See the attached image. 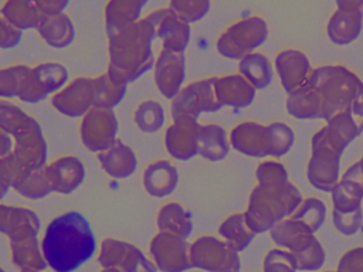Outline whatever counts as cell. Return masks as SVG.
I'll return each instance as SVG.
<instances>
[{
	"label": "cell",
	"mask_w": 363,
	"mask_h": 272,
	"mask_svg": "<svg viewBox=\"0 0 363 272\" xmlns=\"http://www.w3.org/2000/svg\"><path fill=\"white\" fill-rule=\"evenodd\" d=\"M336 272H363V246L345 252L337 262Z\"/></svg>",
	"instance_id": "obj_54"
},
{
	"label": "cell",
	"mask_w": 363,
	"mask_h": 272,
	"mask_svg": "<svg viewBox=\"0 0 363 272\" xmlns=\"http://www.w3.org/2000/svg\"><path fill=\"white\" fill-rule=\"evenodd\" d=\"M326 272H336V271H326Z\"/></svg>",
	"instance_id": "obj_64"
},
{
	"label": "cell",
	"mask_w": 363,
	"mask_h": 272,
	"mask_svg": "<svg viewBox=\"0 0 363 272\" xmlns=\"http://www.w3.org/2000/svg\"><path fill=\"white\" fill-rule=\"evenodd\" d=\"M230 146L251 157L271 156V136L268 125L257 122H242L230 133Z\"/></svg>",
	"instance_id": "obj_16"
},
{
	"label": "cell",
	"mask_w": 363,
	"mask_h": 272,
	"mask_svg": "<svg viewBox=\"0 0 363 272\" xmlns=\"http://www.w3.org/2000/svg\"><path fill=\"white\" fill-rule=\"evenodd\" d=\"M301 191L289 181L284 184H257L248 198L244 212L251 231L262 234L281 220L289 218L302 203Z\"/></svg>",
	"instance_id": "obj_3"
},
{
	"label": "cell",
	"mask_w": 363,
	"mask_h": 272,
	"mask_svg": "<svg viewBox=\"0 0 363 272\" xmlns=\"http://www.w3.org/2000/svg\"><path fill=\"white\" fill-rule=\"evenodd\" d=\"M30 67L27 65H13L0 69V96L1 98H14L20 95L21 84L24 75Z\"/></svg>",
	"instance_id": "obj_41"
},
{
	"label": "cell",
	"mask_w": 363,
	"mask_h": 272,
	"mask_svg": "<svg viewBox=\"0 0 363 272\" xmlns=\"http://www.w3.org/2000/svg\"><path fill=\"white\" fill-rule=\"evenodd\" d=\"M354 120L357 122L360 130L363 132V89L360 91V94L357 95V98L354 99L353 105H352V109H350Z\"/></svg>",
	"instance_id": "obj_57"
},
{
	"label": "cell",
	"mask_w": 363,
	"mask_h": 272,
	"mask_svg": "<svg viewBox=\"0 0 363 272\" xmlns=\"http://www.w3.org/2000/svg\"><path fill=\"white\" fill-rule=\"evenodd\" d=\"M363 27V10H340L330 16L326 33L330 41L336 45H346L354 41Z\"/></svg>",
	"instance_id": "obj_23"
},
{
	"label": "cell",
	"mask_w": 363,
	"mask_h": 272,
	"mask_svg": "<svg viewBox=\"0 0 363 272\" xmlns=\"http://www.w3.org/2000/svg\"><path fill=\"white\" fill-rule=\"evenodd\" d=\"M129 242L115 239V238H105L101 242V249L98 254V262L102 268H116L119 269L121 262L126 254Z\"/></svg>",
	"instance_id": "obj_43"
},
{
	"label": "cell",
	"mask_w": 363,
	"mask_h": 272,
	"mask_svg": "<svg viewBox=\"0 0 363 272\" xmlns=\"http://www.w3.org/2000/svg\"><path fill=\"white\" fill-rule=\"evenodd\" d=\"M98 160L104 171L113 178L132 176L138 166L135 152L119 139L109 149L98 153Z\"/></svg>",
	"instance_id": "obj_24"
},
{
	"label": "cell",
	"mask_w": 363,
	"mask_h": 272,
	"mask_svg": "<svg viewBox=\"0 0 363 272\" xmlns=\"http://www.w3.org/2000/svg\"><path fill=\"white\" fill-rule=\"evenodd\" d=\"M217 101L221 106L247 108L255 98V88L240 74L213 78Z\"/></svg>",
	"instance_id": "obj_21"
},
{
	"label": "cell",
	"mask_w": 363,
	"mask_h": 272,
	"mask_svg": "<svg viewBox=\"0 0 363 272\" xmlns=\"http://www.w3.org/2000/svg\"><path fill=\"white\" fill-rule=\"evenodd\" d=\"M31 119L33 118L17 105L7 101H0V129L7 135L14 136Z\"/></svg>",
	"instance_id": "obj_39"
},
{
	"label": "cell",
	"mask_w": 363,
	"mask_h": 272,
	"mask_svg": "<svg viewBox=\"0 0 363 272\" xmlns=\"http://www.w3.org/2000/svg\"><path fill=\"white\" fill-rule=\"evenodd\" d=\"M155 38V27L146 17L109 37V78L118 85H128L153 68L156 60L152 42Z\"/></svg>",
	"instance_id": "obj_2"
},
{
	"label": "cell",
	"mask_w": 363,
	"mask_h": 272,
	"mask_svg": "<svg viewBox=\"0 0 363 272\" xmlns=\"http://www.w3.org/2000/svg\"><path fill=\"white\" fill-rule=\"evenodd\" d=\"M330 197L333 203V210L339 212H353L359 208H362V198L356 197L354 194L349 193L342 183L339 181L332 190H330Z\"/></svg>",
	"instance_id": "obj_50"
},
{
	"label": "cell",
	"mask_w": 363,
	"mask_h": 272,
	"mask_svg": "<svg viewBox=\"0 0 363 272\" xmlns=\"http://www.w3.org/2000/svg\"><path fill=\"white\" fill-rule=\"evenodd\" d=\"M230 152V140L225 130L218 125H201L197 137V154L210 160L220 162Z\"/></svg>",
	"instance_id": "obj_30"
},
{
	"label": "cell",
	"mask_w": 363,
	"mask_h": 272,
	"mask_svg": "<svg viewBox=\"0 0 363 272\" xmlns=\"http://www.w3.org/2000/svg\"><path fill=\"white\" fill-rule=\"evenodd\" d=\"M13 146L11 136L0 129V157L13 153Z\"/></svg>",
	"instance_id": "obj_58"
},
{
	"label": "cell",
	"mask_w": 363,
	"mask_h": 272,
	"mask_svg": "<svg viewBox=\"0 0 363 272\" xmlns=\"http://www.w3.org/2000/svg\"><path fill=\"white\" fill-rule=\"evenodd\" d=\"M170 11L182 21L190 24L203 18L210 10L208 0H172L169 3Z\"/></svg>",
	"instance_id": "obj_40"
},
{
	"label": "cell",
	"mask_w": 363,
	"mask_h": 272,
	"mask_svg": "<svg viewBox=\"0 0 363 272\" xmlns=\"http://www.w3.org/2000/svg\"><path fill=\"white\" fill-rule=\"evenodd\" d=\"M197 119L180 115L166 129L164 144L167 153L177 160H189L197 154V137L200 130Z\"/></svg>",
	"instance_id": "obj_14"
},
{
	"label": "cell",
	"mask_w": 363,
	"mask_h": 272,
	"mask_svg": "<svg viewBox=\"0 0 363 272\" xmlns=\"http://www.w3.org/2000/svg\"><path fill=\"white\" fill-rule=\"evenodd\" d=\"M223 106L218 103L213 78L200 79L182 88L180 92L172 99L170 110L172 118L187 115L199 119L201 113L216 112Z\"/></svg>",
	"instance_id": "obj_9"
},
{
	"label": "cell",
	"mask_w": 363,
	"mask_h": 272,
	"mask_svg": "<svg viewBox=\"0 0 363 272\" xmlns=\"http://www.w3.org/2000/svg\"><path fill=\"white\" fill-rule=\"evenodd\" d=\"M157 228L160 232H170L187 239L193 231V222L179 203H169L159 210Z\"/></svg>",
	"instance_id": "obj_33"
},
{
	"label": "cell",
	"mask_w": 363,
	"mask_h": 272,
	"mask_svg": "<svg viewBox=\"0 0 363 272\" xmlns=\"http://www.w3.org/2000/svg\"><path fill=\"white\" fill-rule=\"evenodd\" d=\"M340 154L326 149H312L306 176L309 183L322 191H329L339 183Z\"/></svg>",
	"instance_id": "obj_18"
},
{
	"label": "cell",
	"mask_w": 363,
	"mask_h": 272,
	"mask_svg": "<svg viewBox=\"0 0 363 272\" xmlns=\"http://www.w3.org/2000/svg\"><path fill=\"white\" fill-rule=\"evenodd\" d=\"M340 10H363V0H336Z\"/></svg>",
	"instance_id": "obj_59"
},
{
	"label": "cell",
	"mask_w": 363,
	"mask_h": 272,
	"mask_svg": "<svg viewBox=\"0 0 363 272\" xmlns=\"http://www.w3.org/2000/svg\"><path fill=\"white\" fill-rule=\"evenodd\" d=\"M153 68V78L157 89L164 98L172 101L180 92L186 78L184 54L162 50L155 61Z\"/></svg>",
	"instance_id": "obj_15"
},
{
	"label": "cell",
	"mask_w": 363,
	"mask_h": 272,
	"mask_svg": "<svg viewBox=\"0 0 363 272\" xmlns=\"http://www.w3.org/2000/svg\"><path fill=\"white\" fill-rule=\"evenodd\" d=\"M268 129L271 136V156L281 157L286 154L295 142L294 130L284 122H274L268 125Z\"/></svg>",
	"instance_id": "obj_42"
},
{
	"label": "cell",
	"mask_w": 363,
	"mask_h": 272,
	"mask_svg": "<svg viewBox=\"0 0 363 272\" xmlns=\"http://www.w3.org/2000/svg\"><path fill=\"white\" fill-rule=\"evenodd\" d=\"M342 186L356 197L363 200V173L359 167V163L352 164L339 180Z\"/></svg>",
	"instance_id": "obj_53"
},
{
	"label": "cell",
	"mask_w": 363,
	"mask_h": 272,
	"mask_svg": "<svg viewBox=\"0 0 363 272\" xmlns=\"http://www.w3.org/2000/svg\"><path fill=\"white\" fill-rule=\"evenodd\" d=\"M332 220L335 228L343 235H353L359 231L363 221V211L362 208L353 212H339L336 210L332 211Z\"/></svg>",
	"instance_id": "obj_51"
},
{
	"label": "cell",
	"mask_w": 363,
	"mask_h": 272,
	"mask_svg": "<svg viewBox=\"0 0 363 272\" xmlns=\"http://www.w3.org/2000/svg\"><path fill=\"white\" fill-rule=\"evenodd\" d=\"M326 126H329L336 133H339L347 143L354 140L362 133V130L350 110H346V112L332 116L329 120H326Z\"/></svg>",
	"instance_id": "obj_47"
},
{
	"label": "cell",
	"mask_w": 363,
	"mask_h": 272,
	"mask_svg": "<svg viewBox=\"0 0 363 272\" xmlns=\"http://www.w3.org/2000/svg\"><path fill=\"white\" fill-rule=\"evenodd\" d=\"M21 272H41V271H21Z\"/></svg>",
	"instance_id": "obj_62"
},
{
	"label": "cell",
	"mask_w": 363,
	"mask_h": 272,
	"mask_svg": "<svg viewBox=\"0 0 363 272\" xmlns=\"http://www.w3.org/2000/svg\"><path fill=\"white\" fill-rule=\"evenodd\" d=\"M126 88L128 85L115 84L108 72L94 78V108L113 109L122 102Z\"/></svg>",
	"instance_id": "obj_36"
},
{
	"label": "cell",
	"mask_w": 363,
	"mask_h": 272,
	"mask_svg": "<svg viewBox=\"0 0 363 272\" xmlns=\"http://www.w3.org/2000/svg\"><path fill=\"white\" fill-rule=\"evenodd\" d=\"M1 17L18 31L38 27L44 17L35 4V0H9L0 8Z\"/></svg>",
	"instance_id": "obj_29"
},
{
	"label": "cell",
	"mask_w": 363,
	"mask_h": 272,
	"mask_svg": "<svg viewBox=\"0 0 363 272\" xmlns=\"http://www.w3.org/2000/svg\"><path fill=\"white\" fill-rule=\"evenodd\" d=\"M349 143L329 126H323L312 137V149H326L337 154H343Z\"/></svg>",
	"instance_id": "obj_48"
},
{
	"label": "cell",
	"mask_w": 363,
	"mask_h": 272,
	"mask_svg": "<svg viewBox=\"0 0 363 272\" xmlns=\"http://www.w3.org/2000/svg\"><path fill=\"white\" fill-rule=\"evenodd\" d=\"M286 110L296 119H323L322 98L308 82L288 94Z\"/></svg>",
	"instance_id": "obj_26"
},
{
	"label": "cell",
	"mask_w": 363,
	"mask_h": 272,
	"mask_svg": "<svg viewBox=\"0 0 363 272\" xmlns=\"http://www.w3.org/2000/svg\"><path fill=\"white\" fill-rule=\"evenodd\" d=\"M191 266L206 272H240L241 259L225 241L203 235L190 244Z\"/></svg>",
	"instance_id": "obj_6"
},
{
	"label": "cell",
	"mask_w": 363,
	"mask_h": 272,
	"mask_svg": "<svg viewBox=\"0 0 363 272\" xmlns=\"http://www.w3.org/2000/svg\"><path fill=\"white\" fill-rule=\"evenodd\" d=\"M218 234L237 252L244 251L254 239L255 234L245 222L244 212L233 214L227 217L218 227Z\"/></svg>",
	"instance_id": "obj_35"
},
{
	"label": "cell",
	"mask_w": 363,
	"mask_h": 272,
	"mask_svg": "<svg viewBox=\"0 0 363 272\" xmlns=\"http://www.w3.org/2000/svg\"><path fill=\"white\" fill-rule=\"evenodd\" d=\"M40 37L52 48H65L75 38V28L71 18L62 13L58 16H44L37 27Z\"/></svg>",
	"instance_id": "obj_28"
},
{
	"label": "cell",
	"mask_w": 363,
	"mask_h": 272,
	"mask_svg": "<svg viewBox=\"0 0 363 272\" xmlns=\"http://www.w3.org/2000/svg\"><path fill=\"white\" fill-rule=\"evenodd\" d=\"M13 137V154L23 170L43 169L47 166V142L40 123L34 118Z\"/></svg>",
	"instance_id": "obj_11"
},
{
	"label": "cell",
	"mask_w": 363,
	"mask_h": 272,
	"mask_svg": "<svg viewBox=\"0 0 363 272\" xmlns=\"http://www.w3.org/2000/svg\"><path fill=\"white\" fill-rule=\"evenodd\" d=\"M295 255L286 249H271L267 252L262 264V272H296Z\"/></svg>",
	"instance_id": "obj_45"
},
{
	"label": "cell",
	"mask_w": 363,
	"mask_h": 272,
	"mask_svg": "<svg viewBox=\"0 0 363 272\" xmlns=\"http://www.w3.org/2000/svg\"><path fill=\"white\" fill-rule=\"evenodd\" d=\"M101 272H122V271L116 269V268H102Z\"/></svg>",
	"instance_id": "obj_60"
},
{
	"label": "cell",
	"mask_w": 363,
	"mask_h": 272,
	"mask_svg": "<svg viewBox=\"0 0 363 272\" xmlns=\"http://www.w3.org/2000/svg\"><path fill=\"white\" fill-rule=\"evenodd\" d=\"M38 231L40 220L33 210L0 204V232L7 235L10 242L37 237Z\"/></svg>",
	"instance_id": "obj_17"
},
{
	"label": "cell",
	"mask_w": 363,
	"mask_h": 272,
	"mask_svg": "<svg viewBox=\"0 0 363 272\" xmlns=\"http://www.w3.org/2000/svg\"><path fill=\"white\" fill-rule=\"evenodd\" d=\"M240 75H242L255 89L267 88L274 78L269 60L259 52H251L238 62Z\"/></svg>",
	"instance_id": "obj_32"
},
{
	"label": "cell",
	"mask_w": 363,
	"mask_h": 272,
	"mask_svg": "<svg viewBox=\"0 0 363 272\" xmlns=\"http://www.w3.org/2000/svg\"><path fill=\"white\" fill-rule=\"evenodd\" d=\"M275 68L286 94L302 86L312 72L308 57L298 50L281 51L275 58Z\"/></svg>",
	"instance_id": "obj_19"
},
{
	"label": "cell",
	"mask_w": 363,
	"mask_h": 272,
	"mask_svg": "<svg viewBox=\"0 0 363 272\" xmlns=\"http://www.w3.org/2000/svg\"><path fill=\"white\" fill-rule=\"evenodd\" d=\"M149 254L157 271L184 272L191 266L190 244L187 239L170 232H157L150 244Z\"/></svg>",
	"instance_id": "obj_10"
},
{
	"label": "cell",
	"mask_w": 363,
	"mask_h": 272,
	"mask_svg": "<svg viewBox=\"0 0 363 272\" xmlns=\"http://www.w3.org/2000/svg\"><path fill=\"white\" fill-rule=\"evenodd\" d=\"M357 163H359V167H360V170H362V173H363V156H362V159H360Z\"/></svg>",
	"instance_id": "obj_61"
},
{
	"label": "cell",
	"mask_w": 363,
	"mask_h": 272,
	"mask_svg": "<svg viewBox=\"0 0 363 272\" xmlns=\"http://www.w3.org/2000/svg\"><path fill=\"white\" fill-rule=\"evenodd\" d=\"M145 4V0H111L105 7V30L108 38L140 20V11Z\"/></svg>",
	"instance_id": "obj_27"
},
{
	"label": "cell",
	"mask_w": 363,
	"mask_h": 272,
	"mask_svg": "<svg viewBox=\"0 0 363 272\" xmlns=\"http://www.w3.org/2000/svg\"><path fill=\"white\" fill-rule=\"evenodd\" d=\"M11 188L30 200H40L52 193L51 184L45 176V167L21 170L14 178Z\"/></svg>",
	"instance_id": "obj_34"
},
{
	"label": "cell",
	"mask_w": 363,
	"mask_h": 272,
	"mask_svg": "<svg viewBox=\"0 0 363 272\" xmlns=\"http://www.w3.org/2000/svg\"><path fill=\"white\" fill-rule=\"evenodd\" d=\"M96 249L94 231L78 211H67L51 220L41 239V251L54 272H74L88 262Z\"/></svg>",
	"instance_id": "obj_1"
},
{
	"label": "cell",
	"mask_w": 363,
	"mask_h": 272,
	"mask_svg": "<svg viewBox=\"0 0 363 272\" xmlns=\"http://www.w3.org/2000/svg\"><path fill=\"white\" fill-rule=\"evenodd\" d=\"M51 105L65 116H84L94 108V78H75L65 88L54 94Z\"/></svg>",
	"instance_id": "obj_13"
},
{
	"label": "cell",
	"mask_w": 363,
	"mask_h": 272,
	"mask_svg": "<svg viewBox=\"0 0 363 272\" xmlns=\"http://www.w3.org/2000/svg\"><path fill=\"white\" fill-rule=\"evenodd\" d=\"M294 255L296 259L298 271H306V272L320 269L322 265L325 264V258H326L325 249L318 238H315L309 246H306L305 249H302Z\"/></svg>",
	"instance_id": "obj_44"
},
{
	"label": "cell",
	"mask_w": 363,
	"mask_h": 272,
	"mask_svg": "<svg viewBox=\"0 0 363 272\" xmlns=\"http://www.w3.org/2000/svg\"><path fill=\"white\" fill-rule=\"evenodd\" d=\"M45 176L54 193L69 194L85 178V167L75 156H64L45 166Z\"/></svg>",
	"instance_id": "obj_20"
},
{
	"label": "cell",
	"mask_w": 363,
	"mask_h": 272,
	"mask_svg": "<svg viewBox=\"0 0 363 272\" xmlns=\"http://www.w3.org/2000/svg\"><path fill=\"white\" fill-rule=\"evenodd\" d=\"M179 183L177 169L167 160H157L149 164L143 173L145 190L152 197H166L172 194Z\"/></svg>",
	"instance_id": "obj_25"
},
{
	"label": "cell",
	"mask_w": 363,
	"mask_h": 272,
	"mask_svg": "<svg viewBox=\"0 0 363 272\" xmlns=\"http://www.w3.org/2000/svg\"><path fill=\"white\" fill-rule=\"evenodd\" d=\"M136 126L146 133H155L164 125V109L156 101H145L135 110Z\"/></svg>",
	"instance_id": "obj_37"
},
{
	"label": "cell",
	"mask_w": 363,
	"mask_h": 272,
	"mask_svg": "<svg viewBox=\"0 0 363 272\" xmlns=\"http://www.w3.org/2000/svg\"><path fill=\"white\" fill-rule=\"evenodd\" d=\"M81 142L95 153L105 152L118 139V119L112 109L92 108L84 116L79 128Z\"/></svg>",
	"instance_id": "obj_8"
},
{
	"label": "cell",
	"mask_w": 363,
	"mask_h": 272,
	"mask_svg": "<svg viewBox=\"0 0 363 272\" xmlns=\"http://www.w3.org/2000/svg\"><path fill=\"white\" fill-rule=\"evenodd\" d=\"M35 4L43 16L51 17L62 14L65 7L68 6V0H35Z\"/></svg>",
	"instance_id": "obj_56"
},
{
	"label": "cell",
	"mask_w": 363,
	"mask_h": 272,
	"mask_svg": "<svg viewBox=\"0 0 363 272\" xmlns=\"http://www.w3.org/2000/svg\"><path fill=\"white\" fill-rule=\"evenodd\" d=\"M268 27L261 17H247L230 26L217 40V51L228 60H241L264 44Z\"/></svg>",
	"instance_id": "obj_5"
},
{
	"label": "cell",
	"mask_w": 363,
	"mask_h": 272,
	"mask_svg": "<svg viewBox=\"0 0 363 272\" xmlns=\"http://www.w3.org/2000/svg\"><path fill=\"white\" fill-rule=\"evenodd\" d=\"M0 272H4V269H3V268H0Z\"/></svg>",
	"instance_id": "obj_63"
},
{
	"label": "cell",
	"mask_w": 363,
	"mask_h": 272,
	"mask_svg": "<svg viewBox=\"0 0 363 272\" xmlns=\"http://www.w3.org/2000/svg\"><path fill=\"white\" fill-rule=\"evenodd\" d=\"M21 170L13 153L0 157V200L7 196L14 178Z\"/></svg>",
	"instance_id": "obj_52"
},
{
	"label": "cell",
	"mask_w": 363,
	"mask_h": 272,
	"mask_svg": "<svg viewBox=\"0 0 363 272\" xmlns=\"http://www.w3.org/2000/svg\"><path fill=\"white\" fill-rule=\"evenodd\" d=\"M153 24L156 37L162 40L163 50L183 54L190 42V24L176 17L170 8H157L146 16Z\"/></svg>",
	"instance_id": "obj_12"
},
{
	"label": "cell",
	"mask_w": 363,
	"mask_h": 272,
	"mask_svg": "<svg viewBox=\"0 0 363 272\" xmlns=\"http://www.w3.org/2000/svg\"><path fill=\"white\" fill-rule=\"evenodd\" d=\"M11 261L20 271H44L48 265L37 237L10 242Z\"/></svg>",
	"instance_id": "obj_31"
},
{
	"label": "cell",
	"mask_w": 363,
	"mask_h": 272,
	"mask_svg": "<svg viewBox=\"0 0 363 272\" xmlns=\"http://www.w3.org/2000/svg\"><path fill=\"white\" fill-rule=\"evenodd\" d=\"M68 79V71L58 62H43L30 67L24 75L18 98L28 103H37L50 94L61 91Z\"/></svg>",
	"instance_id": "obj_7"
},
{
	"label": "cell",
	"mask_w": 363,
	"mask_h": 272,
	"mask_svg": "<svg viewBox=\"0 0 363 272\" xmlns=\"http://www.w3.org/2000/svg\"><path fill=\"white\" fill-rule=\"evenodd\" d=\"M269 235L278 246L292 254L305 249L315 239V234L306 225L291 217L277 222L269 230Z\"/></svg>",
	"instance_id": "obj_22"
},
{
	"label": "cell",
	"mask_w": 363,
	"mask_h": 272,
	"mask_svg": "<svg viewBox=\"0 0 363 272\" xmlns=\"http://www.w3.org/2000/svg\"><path fill=\"white\" fill-rule=\"evenodd\" d=\"M21 40V31L14 28L9 21L0 16V50L13 48Z\"/></svg>",
	"instance_id": "obj_55"
},
{
	"label": "cell",
	"mask_w": 363,
	"mask_h": 272,
	"mask_svg": "<svg viewBox=\"0 0 363 272\" xmlns=\"http://www.w3.org/2000/svg\"><path fill=\"white\" fill-rule=\"evenodd\" d=\"M291 218L306 225L313 234L323 225L326 218V205L316 197H309L301 203Z\"/></svg>",
	"instance_id": "obj_38"
},
{
	"label": "cell",
	"mask_w": 363,
	"mask_h": 272,
	"mask_svg": "<svg viewBox=\"0 0 363 272\" xmlns=\"http://www.w3.org/2000/svg\"><path fill=\"white\" fill-rule=\"evenodd\" d=\"M322 98L323 119L350 110L354 99L363 89V82L356 74L342 65H325L312 69L308 81Z\"/></svg>",
	"instance_id": "obj_4"
},
{
	"label": "cell",
	"mask_w": 363,
	"mask_h": 272,
	"mask_svg": "<svg viewBox=\"0 0 363 272\" xmlns=\"http://www.w3.org/2000/svg\"><path fill=\"white\" fill-rule=\"evenodd\" d=\"M255 177L258 184H284L288 181V171L282 163L265 160L258 164Z\"/></svg>",
	"instance_id": "obj_49"
},
{
	"label": "cell",
	"mask_w": 363,
	"mask_h": 272,
	"mask_svg": "<svg viewBox=\"0 0 363 272\" xmlns=\"http://www.w3.org/2000/svg\"><path fill=\"white\" fill-rule=\"evenodd\" d=\"M122 272H157L156 265L138 246L129 244L126 254L121 262Z\"/></svg>",
	"instance_id": "obj_46"
}]
</instances>
